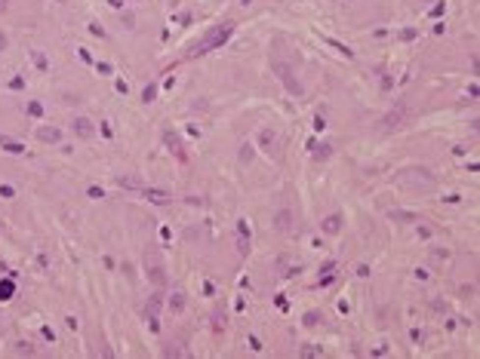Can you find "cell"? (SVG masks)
Listing matches in <instances>:
<instances>
[{
	"label": "cell",
	"mask_w": 480,
	"mask_h": 359,
	"mask_svg": "<svg viewBox=\"0 0 480 359\" xmlns=\"http://www.w3.org/2000/svg\"><path fill=\"white\" fill-rule=\"evenodd\" d=\"M234 31H237V22H222V25H213V28L188 49V59H197V55H207V52H213V49H222V46L231 40Z\"/></svg>",
	"instance_id": "6da1fadb"
},
{
	"label": "cell",
	"mask_w": 480,
	"mask_h": 359,
	"mask_svg": "<svg viewBox=\"0 0 480 359\" xmlns=\"http://www.w3.org/2000/svg\"><path fill=\"white\" fill-rule=\"evenodd\" d=\"M394 181L400 184V188H406V191H419V193H431L434 188H437V178H434V172L425 169V166H409V169H400Z\"/></svg>",
	"instance_id": "7a4b0ae2"
},
{
	"label": "cell",
	"mask_w": 480,
	"mask_h": 359,
	"mask_svg": "<svg viewBox=\"0 0 480 359\" xmlns=\"http://www.w3.org/2000/svg\"><path fill=\"white\" fill-rule=\"evenodd\" d=\"M271 71L277 74V80L283 86H287V92H293V96H302V83H299V77H293V65H287V62H280L277 55L271 59Z\"/></svg>",
	"instance_id": "3957f363"
},
{
	"label": "cell",
	"mask_w": 480,
	"mask_h": 359,
	"mask_svg": "<svg viewBox=\"0 0 480 359\" xmlns=\"http://www.w3.org/2000/svg\"><path fill=\"white\" fill-rule=\"evenodd\" d=\"M409 117H413V111H409L406 105H397L394 111H388L385 117H382V129L385 132H394V129H403V126L409 123Z\"/></svg>",
	"instance_id": "277c9868"
},
{
	"label": "cell",
	"mask_w": 480,
	"mask_h": 359,
	"mask_svg": "<svg viewBox=\"0 0 480 359\" xmlns=\"http://www.w3.org/2000/svg\"><path fill=\"white\" fill-rule=\"evenodd\" d=\"M145 273H148V280H151L157 288H163V286H166V270H163V264H160L157 255H151V258L145 255Z\"/></svg>",
	"instance_id": "5b68a950"
},
{
	"label": "cell",
	"mask_w": 480,
	"mask_h": 359,
	"mask_svg": "<svg viewBox=\"0 0 480 359\" xmlns=\"http://www.w3.org/2000/svg\"><path fill=\"white\" fill-rule=\"evenodd\" d=\"M163 147H166V150H169V154H173L176 160H182V163L188 160V154H185V144H182V138H179L173 129H163Z\"/></svg>",
	"instance_id": "8992f818"
},
{
	"label": "cell",
	"mask_w": 480,
	"mask_h": 359,
	"mask_svg": "<svg viewBox=\"0 0 480 359\" xmlns=\"http://www.w3.org/2000/svg\"><path fill=\"white\" fill-rule=\"evenodd\" d=\"M293 227H295V212L293 209H277V212H274V230L293 234Z\"/></svg>",
	"instance_id": "52a82bcc"
},
{
	"label": "cell",
	"mask_w": 480,
	"mask_h": 359,
	"mask_svg": "<svg viewBox=\"0 0 480 359\" xmlns=\"http://www.w3.org/2000/svg\"><path fill=\"white\" fill-rule=\"evenodd\" d=\"M71 129H74L77 138H83V142H89V138L96 135V126H93V120H89V117H74Z\"/></svg>",
	"instance_id": "ba28073f"
},
{
	"label": "cell",
	"mask_w": 480,
	"mask_h": 359,
	"mask_svg": "<svg viewBox=\"0 0 480 359\" xmlns=\"http://www.w3.org/2000/svg\"><path fill=\"white\" fill-rule=\"evenodd\" d=\"M37 142H43V144H59L62 142V129H59V126H37Z\"/></svg>",
	"instance_id": "9c48e42d"
},
{
	"label": "cell",
	"mask_w": 480,
	"mask_h": 359,
	"mask_svg": "<svg viewBox=\"0 0 480 359\" xmlns=\"http://www.w3.org/2000/svg\"><path fill=\"white\" fill-rule=\"evenodd\" d=\"M342 221H345V218H342L339 212H333V215H326L323 221H320V230H323V234H329V237H336L339 230H342Z\"/></svg>",
	"instance_id": "30bf717a"
},
{
	"label": "cell",
	"mask_w": 480,
	"mask_h": 359,
	"mask_svg": "<svg viewBox=\"0 0 480 359\" xmlns=\"http://www.w3.org/2000/svg\"><path fill=\"white\" fill-rule=\"evenodd\" d=\"M139 193L145 196V200H151V203H169V200H173V193H169V191H160V188H148V184H145V188H142Z\"/></svg>",
	"instance_id": "8fae6325"
},
{
	"label": "cell",
	"mask_w": 480,
	"mask_h": 359,
	"mask_svg": "<svg viewBox=\"0 0 480 359\" xmlns=\"http://www.w3.org/2000/svg\"><path fill=\"white\" fill-rule=\"evenodd\" d=\"M114 181H117V188H127V191H142L145 188V181L139 175H117Z\"/></svg>",
	"instance_id": "7c38bea8"
},
{
	"label": "cell",
	"mask_w": 480,
	"mask_h": 359,
	"mask_svg": "<svg viewBox=\"0 0 480 359\" xmlns=\"http://www.w3.org/2000/svg\"><path fill=\"white\" fill-rule=\"evenodd\" d=\"M185 304H188V295H185V292H173V295H169V301H166L169 313H182V310H185Z\"/></svg>",
	"instance_id": "4fadbf2b"
},
{
	"label": "cell",
	"mask_w": 480,
	"mask_h": 359,
	"mask_svg": "<svg viewBox=\"0 0 480 359\" xmlns=\"http://www.w3.org/2000/svg\"><path fill=\"white\" fill-rule=\"evenodd\" d=\"M391 218L394 221H403V224H413V221H422L416 212H406V209H391Z\"/></svg>",
	"instance_id": "5bb4252c"
},
{
	"label": "cell",
	"mask_w": 480,
	"mask_h": 359,
	"mask_svg": "<svg viewBox=\"0 0 480 359\" xmlns=\"http://www.w3.org/2000/svg\"><path fill=\"white\" fill-rule=\"evenodd\" d=\"M0 147L9 150V154H25V144H22V142H13V138H6V135H0Z\"/></svg>",
	"instance_id": "9a60e30c"
},
{
	"label": "cell",
	"mask_w": 480,
	"mask_h": 359,
	"mask_svg": "<svg viewBox=\"0 0 480 359\" xmlns=\"http://www.w3.org/2000/svg\"><path fill=\"white\" fill-rule=\"evenodd\" d=\"M323 40H326L329 46H333V49H336V52H342V55H345V59H354V49H351V46H345V43H339L336 37H323Z\"/></svg>",
	"instance_id": "2e32d148"
},
{
	"label": "cell",
	"mask_w": 480,
	"mask_h": 359,
	"mask_svg": "<svg viewBox=\"0 0 480 359\" xmlns=\"http://www.w3.org/2000/svg\"><path fill=\"white\" fill-rule=\"evenodd\" d=\"M13 292H16V283H13V280H3V283H0V301H9V298H13Z\"/></svg>",
	"instance_id": "e0dca14e"
},
{
	"label": "cell",
	"mask_w": 480,
	"mask_h": 359,
	"mask_svg": "<svg viewBox=\"0 0 480 359\" xmlns=\"http://www.w3.org/2000/svg\"><path fill=\"white\" fill-rule=\"evenodd\" d=\"M154 98H157V83H148V86L142 89V101H145V105H151Z\"/></svg>",
	"instance_id": "ac0fdd59"
},
{
	"label": "cell",
	"mask_w": 480,
	"mask_h": 359,
	"mask_svg": "<svg viewBox=\"0 0 480 359\" xmlns=\"http://www.w3.org/2000/svg\"><path fill=\"white\" fill-rule=\"evenodd\" d=\"M259 138H262V144H265V150H268V154H271V144H274V142H277V135H274L271 129H262V132H259Z\"/></svg>",
	"instance_id": "d6986e66"
},
{
	"label": "cell",
	"mask_w": 480,
	"mask_h": 359,
	"mask_svg": "<svg viewBox=\"0 0 480 359\" xmlns=\"http://www.w3.org/2000/svg\"><path fill=\"white\" fill-rule=\"evenodd\" d=\"M237 252L240 255H249V237L246 234H237Z\"/></svg>",
	"instance_id": "ffe728a7"
},
{
	"label": "cell",
	"mask_w": 480,
	"mask_h": 359,
	"mask_svg": "<svg viewBox=\"0 0 480 359\" xmlns=\"http://www.w3.org/2000/svg\"><path fill=\"white\" fill-rule=\"evenodd\" d=\"M317 322H323V316H320L317 310H311V313H305V326H308V329H314Z\"/></svg>",
	"instance_id": "44dd1931"
},
{
	"label": "cell",
	"mask_w": 480,
	"mask_h": 359,
	"mask_svg": "<svg viewBox=\"0 0 480 359\" xmlns=\"http://www.w3.org/2000/svg\"><path fill=\"white\" fill-rule=\"evenodd\" d=\"M31 59H34V65H37L40 71H47V59H43V52H37V49H34V52H31Z\"/></svg>",
	"instance_id": "7402d4cb"
},
{
	"label": "cell",
	"mask_w": 480,
	"mask_h": 359,
	"mask_svg": "<svg viewBox=\"0 0 480 359\" xmlns=\"http://www.w3.org/2000/svg\"><path fill=\"white\" fill-rule=\"evenodd\" d=\"M16 353H25V356H31V353H34V347H31L28 341H19V344H16Z\"/></svg>",
	"instance_id": "603a6c76"
},
{
	"label": "cell",
	"mask_w": 480,
	"mask_h": 359,
	"mask_svg": "<svg viewBox=\"0 0 480 359\" xmlns=\"http://www.w3.org/2000/svg\"><path fill=\"white\" fill-rule=\"evenodd\" d=\"M240 160H243V163H249V160H253V144H243V150H240Z\"/></svg>",
	"instance_id": "cb8c5ba5"
},
{
	"label": "cell",
	"mask_w": 480,
	"mask_h": 359,
	"mask_svg": "<svg viewBox=\"0 0 480 359\" xmlns=\"http://www.w3.org/2000/svg\"><path fill=\"white\" fill-rule=\"evenodd\" d=\"M0 196H3V200H13V196H16V191L9 188V184H0Z\"/></svg>",
	"instance_id": "d4e9b609"
},
{
	"label": "cell",
	"mask_w": 480,
	"mask_h": 359,
	"mask_svg": "<svg viewBox=\"0 0 480 359\" xmlns=\"http://www.w3.org/2000/svg\"><path fill=\"white\" fill-rule=\"evenodd\" d=\"M413 37H419L416 28H403V31H400V40H413Z\"/></svg>",
	"instance_id": "484cf974"
},
{
	"label": "cell",
	"mask_w": 480,
	"mask_h": 359,
	"mask_svg": "<svg viewBox=\"0 0 480 359\" xmlns=\"http://www.w3.org/2000/svg\"><path fill=\"white\" fill-rule=\"evenodd\" d=\"M409 338H413L416 344H425V332H422V329H413V332H409Z\"/></svg>",
	"instance_id": "4316f807"
},
{
	"label": "cell",
	"mask_w": 480,
	"mask_h": 359,
	"mask_svg": "<svg viewBox=\"0 0 480 359\" xmlns=\"http://www.w3.org/2000/svg\"><path fill=\"white\" fill-rule=\"evenodd\" d=\"M28 114H31V117H40V114H43V108L37 105V101H31V105H28Z\"/></svg>",
	"instance_id": "83f0119b"
},
{
	"label": "cell",
	"mask_w": 480,
	"mask_h": 359,
	"mask_svg": "<svg viewBox=\"0 0 480 359\" xmlns=\"http://www.w3.org/2000/svg\"><path fill=\"white\" fill-rule=\"evenodd\" d=\"M86 193H89V196H93V200H102V196H105V191H102V188H89Z\"/></svg>",
	"instance_id": "f1b7e54d"
},
{
	"label": "cell",
	"mask_w": 480,
	"mask_h": 359,
	"mask_svg": "<svg viewBox=\"0 0 480 359\" xmlns=\"http://www.w3.org/2000/svg\"><path fill=\"white\" fill-rule=\"evenodd\" d=\"M166 356H188V353L182 350V347H169V350H166Z\"/></svg>",
	"instance_id": "f546056e"
},
{
	"label": "cell",
	"mask_w": 480,
	"mask_h": 359,
	"mask_svg": "<svg viewBox=\"0 0 480 359\" xmlns=\"http://www.w3.org/2000/svg\"><path fill=\"white\" fill-rule=\"evenodd\" d=\"M443 13H447V3H437V6L431 9V16H443Z\"/></svg>",
	"instance_id": "4dcf8cb0"
},
{
	"label": "cell",
	"mask_w": 480,
	"mask_h": 359,
	"mask_svg": "<svg viewBox=\"0 0 480 359\" xmlns=\"http://www.w3.org/2000/svg\"><path fill=\"white\" fill-rule=\"evenodd\" d=\"M333 270H336V261H326L323 267H320V273H333Z\"/></svg>",
	"instance_id": "1f68e13d"
},
{
	"label": "cell",
	"mask_w": 480,
	"mask_h": 359,
	"mask_svg": "<svg viewBox=\"0 0 480 359\" xmlns=\"http://www.w3.org/2000/svg\"><path fill=\"white\" fill-rule=\"evenodd\" d=\"M96 68H99V74H111V65H108V62H99Z\"/></svg>",
	"instance_id": "d6a6232c"
},
{
	"label": "cell",
	"mask_w": 480,
	"mask_h": 359,
	"mask_svg": "<svg viewBox=\"0 0 480 359\" xmlns=\"http://www.w3.org/2000/svg\"><path fill=\"white\" fill-rule=\"evenodd\" d=\"M320 350H317V347H302V356H317Z\"/></svg>",
	"instance_id": "836d02e7"
},
{
	"label": "cell",
	"mask_w": 480,
	"mask_h": 359,
	"mask_svg": "<svg viewBox=\"0 0 480 359\" xmlns=\"http://www.w3.org/2000/svg\"><path fill=\"white\" fill-rule=\"evenodd\" d=\"M431 234H434V230H431V227H419V237H422V239H428Z\"/></svg>",
	"instance_id": "e575fe53"
},
{
	"label": "cell",
	"mask_w": 480,
	"mask_h": 359,
	"mask_svg": "<svg viewBox=\"0 0 480 359\" xmlns=\"http://www.w3.org/2000/svg\"><path fill=\"white\" fill-rule=\"evenodd\" d=\"M89 31H93V34H99V37H105V28H99L96 22H93V25H89Z\"/></svg>",
	"instance_id": "d590c367"
},
{
	"label": "cell",
	"mask_w": 480,
	"mask_h": 359,
	"mask_svg": "<svg viewBox=\"0 0 480 359\" xmlns=\"http://www.w3.org/2000/svg\"><path fill=\"white\" fill-rule=\"evenodd\" d=\"M249 347H253V350H262V341L256 338V335H253V338H249Z\"/></svg>",
	"instance_id": "8d00e7d4"
},
{
	"label": "cell",
	"mask_w": 480,
	"mask_h": 359,
	"mask_svg": "<svg viewBox=\"0 0 480 359\" xmlns=\"http://www.w3.org/2000/svg\"><path fill=\"white\" fill-rule=\"evenodd\" d=\"M6 49V34H0V52Z\"/></svg>",
	"instance_id": "74e56055"
},
{
	"label": "cell",
	"mask_w": 480,
	"mask_h": 359,
	"mask_svg": "<svg viewBox=\"0 0 480 359\" xmlns=\"http://www.w3.org/2000/svg\"><path fill=\"white\" fill-rule=\"evenodd\" d=\"M108 3H111L114 9H120V6H123V0H108Z\"/></svg>",
	"instance_id": "f35d334b"
},
{
	"label": "cell",
	"mask_w": 480,
	"mask_h": 359,
	"mask_svg": "<svg viewBox=\"0 0 480 359\" xmlns=\"http://www.w3.org/2000/svg\"><path fill=\"white\" fill-rule=\"evenodd\" d=\"M240 3H243V6H249V3H253V0H240Z\"/></svg>",
	"instance_id": "ab89813d"
}]
</instances>
